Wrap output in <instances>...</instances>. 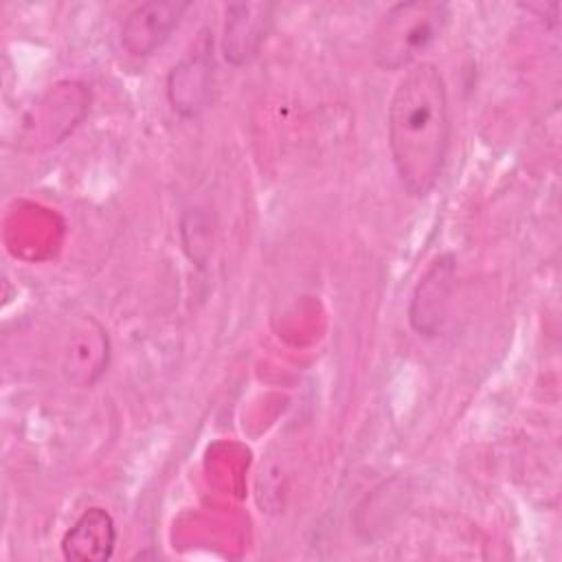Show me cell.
Masks as SVG:
<instances>
[{
	"label": "cell",
	"mask_w": 562,
	"mask_h": 562,
	"mask_svg": "<svg viewBox=\"0 0 562 562\" xmlns=\"http://www.w3.org/2000/svg\"><path fill=\"white\" fill-rule=\"evenodd\" d=\"M389 147L402 187L413 198L428 195L450 149V103L435 64L417 61L400 79L386 114Z\"/></svg>",
	"instance_id": "cell-1"
},
{
	"label": "cell",
	"mask_w": 562,
	"mask_h": 562,
	"mask_svg": "<svg viewBox=\"0 0 562 562\" xmlns=\"http://www.w3.org/2000/svg\"><path fill=\"white\" fill-rule=\"evenodd\" d=\"M450 7L446 2H400L380 20L373 37V57L378 66L395 70L417 64L424 53L448 26Z\"/></svg>",
	"instance_id": "cell-2"
},
{
	"label": "cell",
	"mask_w": 562,
	"mask_h": 562,
	"mask_svg": "<svg viewBox=\"0 0 562 562\" xmlns=\"http://www.w3.org/2000/svg\"><path fill=\"white\" fill-rule=\"evenodd\" d=\"M213 92V40L204 33L167 79V97L182 116L200 114Z\"/></svg>",
	"instance_id": "cell-3"
},
{
	"label": "cell",
	"mask_w": 562,
	"mask_h": 562,
	"mask_svg": "<svg viewBox=\"0 0 562 562\" xmlns=\"http://www.w3.org/2000/svg\"><path fill=\"white\" fill-rule=\"evenodd\" d=\"M189 2L154 0L136 7L121 26V46L134 57H147L160 48L180 24Z\"/></svg>",
	"instance_id": "cell-4"
},
{
	"label": "cell",
	"mask_w": 562,
	"mask_h": 562,
	"mask_svg": "<svg viewBox=\"0 0 562 562\" xmlns=\"http://www.w3.org/2000/svg\"><path fill=\"white\" fill-rule=\"evenodd\" d=\"M454 283V259L452 255H441L432 261L428 272L419 279L408 318L415 331L424 336H437L441 331V323L448 314L450 296Z\"/></svg>",
	"instance_id": "cell-5"
},
{
	"label": "cell",
	"mask_w": 562,
	"mask_h": 562,
	"mask_svg": "<svg viewBox=\"0 0 562 562\" xmlns=\"http://www.w3.org/2000/svg\"><path fill=\"white\" fill-rule=\"evenodd\" d=\"M272 24V4L241 2L226 9L224 24V57L233 66L248 64L263 44Z\"/></svg>",
	"instance_id": "cell-6"
},
{
	"label": "cell",
	"mask_w": 562,
	"mask_h": 562,
	"mask_svg": "<svg viewBox=\"0 0 562 562\" xmlns=\"http://www.w3.org/2000/svg\"><path fill=\"white\" fill-rule=\"evenodd\" d=\"M116 547L114 518L103 507L86 509L61 538V553L77 562H105Z\"/></svg>",
	"instance_id": "cell-7"
}]
</instances>
